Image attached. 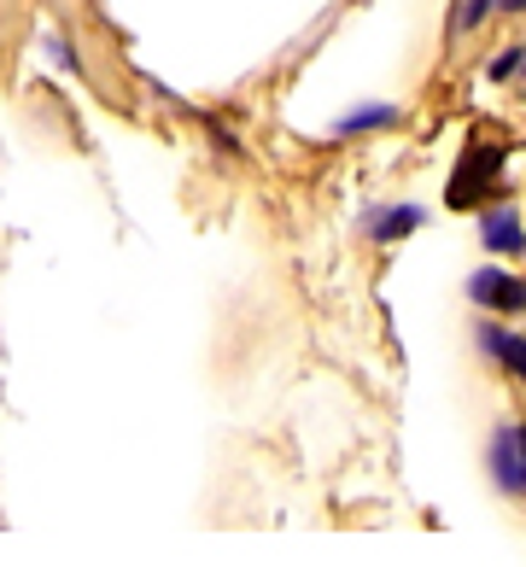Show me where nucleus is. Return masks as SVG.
Segmentation results:
<instances>
[{"label":"nucleus","mask_w":526,"mask_h":567,"mask_svg":"<svg viewBox=\"0 0 526 567\" xmlns=\"http://www.w3.org/2000/svg\"><path fill=\"white\" fill-rule=\"evenodd\" d=\"M479 240H486V251H503V258L526 251V228H520L515 205H492V212L479 217Z\"/></svg>","instance_id":"7ed1b4c3"},{"label":"nucleus","mask_w":526,"mask_h":567,"mask_svg":"<svg viewBox=\"0 0 526 567\" xmlns=\"http://www.w3.org/2000/svg\"><path fill=\"white\" fill-rule=\"evenodd\" d=\"M421 223H427V212H421V205H381V212L363 217L369 240H404V235H415Z\"/></svg>","instance_id":"20e7f679"},{"label":"nucleus","mask_w":526,"mask_h":567,"mask_svg":"<svg viewBox=\"0 0 526 567\" xmlns=\"http://www.w3.org/2000/svg\"><path fill=\"white\" fill-rule=\"evenodd\" d=\"M468 299L479 305V310H492V317H520L526 310V281L520 276H509V269H474L468 276Z\"/></svg>","instance_id":"f257e3e1"},{"label":"nucleus","mask_w":526,"mask_h":567,"mask_svg":"<svg viewBox=\"0 0 526 567\" xmlns=\"http://www.w3.org/2000/svg\"><path fill=\"white\" fill-rule=\"evenodd\" d=\"M479 351H492L503 369L515 374V381H526V333H509L497 322H479Z\"/></svg>","instance_id":"39448f33"},{"label":"nucleus","mask_w":526,"mask_h":567,"mask_svg":"<svg viewBox=\"0 0 526 567\" xmlns=\"http://www.w3.org/2000/svg\"><path fill=\"white\" fill-rule=\"evenodd\" d=\"M386 123H398V106H357L333 123V135H369V130H386Z\"/></svg>","instance_id":"423d86ee"},{"label":"nucleus","mask_w":526,"mask_h":567,"mask_svg":"<svg viewBox=\"0 0 526 567\" xmlns=\"http://www.w3.org/2000/svg\"><path fill=\"white\" fill-rule=\"evenodd\" d=\"M520 456H526V422H520Z\"/></svg>","instance_id":"1a4fd4ad"},{"label":"nucleus","mask_w":526,"mask_h":567,"mask_svg":"<svg viewBox=\"0 0 526 567\" xmlns=\"http://www.w3.org/2000/svg\"><path fill=\"white\" fill-rule=\"evenodd\" d=\"M492 480L509 497H526V456H520V427L492 433Z\"/></svg>","instance_id":"f03ea898"},{"label":"nucleus","mask_w":526,"mask_h":567,"mask_svg":"<svg viewBox=\"0 0 526 567\" xmlns=\"http://www.w3.org/2000/svg\"><path fill=\"white\" fill-rule=\"evenodd\" d=\"M492 7H503V0H468V12H462V30H468V24H479V18H486Z\"/></svg>","instance_id":"0eeeda50"},{"label":"nucleus","mask_w":526,"mask_h":567,"mask_svg":"<svg viewBox=\"0 0 526 567\" xmlns=\"http://www.w3.org/2000/svg\"><path fill=\"white\" fill-rule=\"evenodd\" d=\"M515 65H520V53H503L497 65H492V82H503V76H515Z\"/></svg>","instance_id":"6e6552de"}]
</instances>
